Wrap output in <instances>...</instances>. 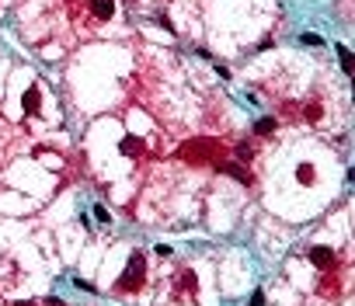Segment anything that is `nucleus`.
Returning a JSON list of instances; mask_svg holds the SVG:
<instances>
[{
    "mask_svg": "<svg viewBox=\"0 0 355 306\" xmlns=\"http://www.w3.org/2000/svg\"><path fill=\"white\" fill-rule=\"evenodd\" d=\"M338 60H341V70H345V74H352V52H348L345 46H338Z\"/></svg>",
    "mask_w": 355,
    "mask_h": 306,
    "instance_id": "nucleus-1",
    "label": "nucleus"
},
{
    "mask_svg": "<svg viewBox=\"0 0 355 306\" xmlns=\"http://www.w3.org/2000/svg\"><path fill=\"white\" fill-rule=\"evenodd\" d=\"M310 258H313L317 264H327V261H331V254H327V250H310Z\"/></svg>",
    "mask_w": 355,
    "mask_h": 306,
    "instance_id": "nucleus-2",
    "label": "nucleus"
},
{
    "mask_svg": "<svg viewBox=\"0 0 355 306\" xmlns=\"http://www.w3.org/2000/svg\"><path fill=\"white\" fill-rule=\"evenodd\" d=\"M303 42H306V46H320L324 38H320V35H313V32H306V35H303Z\"/></svg>",
    "mask_w": 355,
    "mask_h": 306,
    "instance_id": "nucleus-3",
    "label": "nucleus"
},
{
    "mask_svg": "<svg viewBox=\"0 0 355 306\" xmlns=\"http://www.w3.org/2000/svg\"><path fill=\"white\" fill-rule=\"evenodd\" d=\"M94 216H98V220H101V223H112V220H108V212H105V209H101V206H94Z\"/></svg>",
    "mask_w": 355,
    "mask_h": 306,
    "instance_id": "nucleus-4",
    "label": "nucleus"
},
{
    "mask_svg": "<svg viewBox=\"0 0 355 306\" xmlns=\"http://www.w3.org/2000/svg\"><path fill=\"white\" fill-rule=\"evenodd\" d=\"M261 303H265V292H254V296H251V303H247V306H261Z\"/></svg>",
    "mask_w": 355,
    "mask_h": 306,
    "instance_id": "nucleus-5",
    "label": "nucleus"
}]
</instances>
